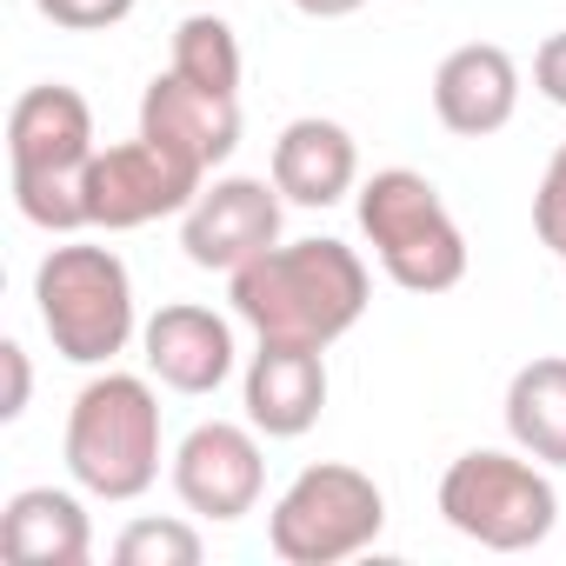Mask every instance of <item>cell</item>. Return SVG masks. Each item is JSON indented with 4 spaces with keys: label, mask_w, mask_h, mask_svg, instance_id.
Returning a JSON list of instances; mask_svg holds the SVG:
<instances>
[{
    "label": "cell",
    "mask_w": 566,
    "mask_h": 566,
    "mask_svg": "<svg viewBox=\"0 0 566 566\" xmlns=\"http://www.w3.org/2000/svg\"><path fill=\"white\" fill-rule=\"evenodd\" d=\"M180 247L207 273L247 266L253 253L280 247V187L253 180V174H227V180L200 187L193 207L180 213Z\"/></svg>",
    "instance_id": "obj_9"
},
{
    "label": "cell",
    "mask_w": 566,
    "mask_h": 566,
    "mask_svg": "<svg viewBox=\"0 0 566 566\" xmlns=\"http://www.w3.org/2000/svg\"><path fill=\"white\" fill-rule=\"evenodd\" d=\"M273 187L280 200L294 207H334L360 187V147L340 120H321V114H301L280 127L273 140Z\"/></svg>",
    "instance_id": "obj_15"
},
{
    "label": "cell",
    "mask_w": 566,
    "mask_h": 566,
    "mask_svg": "<svg viewBox=\"0 0 566 566\" xmlns=\"http://www.w3.org/2000/svg\"><path fill=\"white\" fill-rule=\"evenodd\" d=\"M559 266H566V260H559Z\"/></svg>",
    "instance_id": "obj_25"
},
{
    "label": "cell",
    "mask_w": 566,
    "mask_h": 566,
    "mask_svg": "<svg viewBox=\"0 0 566 566\" xmlns=\"http://www.w3.org/2000/svg\"><path fill=\"white\" fill-rule=\"evenodd\" d=\"M0 553L14 566H87L94 553V526L81 493L67 486H21L0 506Z\"/></svg>",
    "instance_id": "obj_16"
},
{
    "label": "cell",
    "mask_w": 566,
    "mask_h": 566,
    "mask_svg": "<svg viewBox=\"0 0 566 566\" xmlns=\"http://www.w3.org/2000/svg\"><path fill=\"white\" fill-rule=\"evenodd\" d=\"M380 526H387V493L374 486V473H360L347 460L301 467L266 513V539L287 566H340V559L367 553L380 539Z\"/></svg>",
    "instance_id": "obj_6"
},
{
    "label": "cell",
    "mask_w": 566,
    "mask_h": 566,
    "mask_svg": "<svg viewBox=\"0 0 566 566\" xmlns=\"http://www.w3.org/2000/svg\"><path fill=\"white\" fill-rule=\"evenodd\" d=\"M294 8H301L307 21H347V14L367 8V0H294Z\"/></svg>",
    "instance_id": "obj_24"
},
{
    "label": "cell",
    "mask_w": 566,
    "mask_h": 566,
    "mask_svg": "<svg viewBox=\"0 0 566 566\" xmlns=\"http://www.w3.org/2000/svg\"><path fill=\"white\" fill-rule=\"evenodd\" d=\"M533 233H539V247H553V253L566 260V140H559V154H553L546 174H539V193H533Z\"/></svg>",
    "instance_id": "obj_20"
},
{
    "label": "cell",
    "mask_w": 566,
    "mask_h": 566,
    "mask_svg": "<svg viewBox=\"0 0 566 566\" xmlns=\"http://www.w3.org/2000/svg\"><path fill=\"white\" fill-rule=\"evenodd\" d=\"M200 187L207 180L193 167H180L174 154H160L147 134L120 140V147H101L81 167V207H87V227H101V233H134L147 220L187 213Z\"/></svg>",
    "instance_id": "obj_7"
},
{
    "label": "cell",
    "mask_w": 566,
    "mask_h": 566,
    "mask_svg": "<svg viewBox=\"0 0 566 566\" xmlns=\"http://www.w3.org/2000/svg\"><path fill=\"white\" fill-rule=\"evenodd\" d=\"M227 301L233 321H247L260 340L334 347L340 334L360 327L374 280L347 240H280L227 273Z\"/></svg>",
    "instance_id": "obj_1"
},
{
    "label": "cell",
    "mask_w": 566,
    "mask_h": 566,
    "mask_svg": "<svg viewBox=\"0 0 566 566\" xmlns=\"http://www.w3.org/2000/svg\"><path fill=\"white\" fill-rule=\"evenodd\" d=\"M174 493L200 520H247L266 493V460H260V427L247 420H200L174 447Z\"/></svg>",
    "instance_id": "obj_8"
},
{
    "label": "cell",
    "mask_w": 566,
    "mask_h": 566,
    "mask_svg": "<svg viewBox=\"0 0 566 566\" xmlns=\"http://www.w3.org/2000/svg\"><path fill=\"white\" fill-rule=\"evenodd\" d=\"M0 367H8V400H0V420H21V413H28V394H34L28 347H21V340H8V347H0Z\"/></svg>",
    "instance_id": "obj_23"
},
{
    "label": "cell",
    "mask_w": 566,
    "mask_h": 566,
    "mask_svg": "<svg viewBox=\"0 0 566 566\" xmlns=\"http://www.w3.org/2000/svg\"><path fill=\"white\" fill-rule=\"evenodd\" d=\"M360 233L380 273L407 294H447L467 280V233L447 213L440 187L413 167H380L360 187Z\"/></svg>",
    "instance_id": "obj_3"
},
{
    "label": "cell",
    "mask_w": 566,
    "mask_h": 566,
    "mask_svg": "<svg viewBox=\"0 0 566 566\" xmlns=\"http://www.w3.org/2000/svg\"><path fill=\"white\" fill-rule=\"evenodd\" d=\"M94 107L61 87L41 81L8 107V167L14 174H81L94 160Z\"/></svg>",
    "instance_id": "obj_13"
},
{
    "label": "cell",
    "mask_w": 566,
    "mask_h": 566,
    "mask_svg": "<svg viewBox=\"0 0 566 566\" xmlns=\"http://www.w3.org/2000/svg\"><path fill=\"white\" fill-rule=\"evenodd\" d=\"M200 553L207 546H200V533L187 520H134L114 539L120 566H200Z\"/></svg>",
    "instance_id": "obj_19"
},
{
    "label": "cell",
    "mask_w": 566,
    "mask_h": 566,
    "mask_svg": "<svg viewBox=\"0 0 566 566\" xmlns=\"http://www.w3.org/2000/svg\"><path fill=\"white\" fill-rule=\"evenodd\" d=\"M174 74L213 94H240V41L220 14H187L174 28Z\"/></svg>",
    "instance_id": "obj_18"
},
{
    "label": "cell",
    "mask_w": 566,
    "mask_h": 566,
    "mask_svg": "<svg viewBox=\"0 0 566 566\" xmlns=\"http://www.w3.org/2000/svg\"><path fill=\"white\" fill-rule=\"evenodd\" d=\"M533 87H539L553 107H566V28L539 41V54H533Z\"/></svg>",
    "instance_id": "obj_22"
},
{
    "label": "cell",
    "mask_w": 566,
    "mask_h": 566,
    "mask_svg": "<svg viewBox=\"0 0 566 566\" xmlns=\"http://www.w3.org/2000/svg\"><path fill=\"white\" fill-rule=\"evenodd\" d=\"M34 8L67 34H107L134 14V0H34Z\"/></svg>",
    "instance_id": "obj_21"
},
{
    "label": "cell",
    "mask_w": 566,
    "mask_h": 566,
    "mask_svg": "<svg viewBox=\"0 0 566 566\" xmlns=\"http://www.w3.org/2000/svg\"><path fill=\"white\" fill-rule=\"evenodd\" d=\"M440 520L486 546V553H526L553 533L559 520V493L546 480V467L533 453H460L447 473H440Z\"/></svg>",
    "instance_id": "obj_5"
},
{
    "label": "cell",
    "mask_w": 566,
    "mask_h": 566,
    "mask_svg": "<svg viewBox=\"0 0 566 566\" xmlns=\"http://www.w3.org/2000/svg\"><path fill=\"white\" fill-rule=\"evenodd\" d=\"M140 134L174 154L180 167H193L200 180L240 147V94H213V87H193L180 81L174 67L147 81L140 94Z\"/></svg>",
    "instance_id": "obj_10"
},
{
    "label": "cell",
    "mask_w": 566,
    "mask_h": 566,
    "mask_svg": "<svg viewBox=\"0 0 566 566\" xmlns=\"http://www.w3.org/2000/svg\"><path fill=\"white\" fill-rule=\"evenodd\" d=\"M34 307H41L54 354L74 367H114L127 340L140 334L134 280L114 247H54L34 266Z\"/></svg>",
    "instance_id": "obj_4"
},
{
    "label": "cell",
    "mask_w": 566,
    "mask_h": 566,
    "mask_svg": "<svg viewBox=\"0 0 566 566\" xmlns=\"http://www.w3.org/2000/svg\"><path fill=\"white\" fill-rule=\"evenodd\" d=\"M513 107H520V67H513L506 48L467 41V48H453L440 61V74H433V114H440L447 134L486 140V134H500L513 120Z\"/></svg>",
    "instance_id": "obj_14"
},
{
    "label": "cell",
    "mask_w": 566,
    "mask_h": 566,
    "mask_svg": "<svg viewBox=\"0 0 566 566\" xmlns=\"http://www.w3.org/2000/svg\"><path fill=\"white\" fill-rule=\"evenodd\" d=\"M67 473L94 500H140L160 480V394L140 374H94L67 407Z\"/></svg>",
    "instance_id": "obj_2"
},
{
    "label": "cell",
    "mask_w": 566,
    "mask_h": 566,
    "mask_svg": "<svg viewBox=\"0 0 566 566\" xmlns=\"http://www.w3.org/2000/svg\"><path fill=\"white\" fill-rule=\"evenodd\" d=\"M327 347H301V340H260V354L247 360V420L266 440H301L321 407H327Z\"/></svg>",
    "instance_id": "obj_12"
},
{
    "label": "cell",
    "mask_w": 566,
    "mask_h": 566,
    "mask_svg": "<svg viewBox=\"0 0 566 566\" xmlns=\"http://www.w3.org/2000/svg\"><path fill=\"white\" fill-rule=\"evenodd\" d=\"M506 433L539 467H566V354H539L506 380Z\"/></svg>",
    "instance_id": "obj_17"
},
{
    "label": "cell",
    "mask_w": 566,
    "mask_h": 566,
    "mask_svg": "<svg viewBox=\"0 0 566 566\" xmlns=\"http://www.w3.org/2000/svg\"><path fill=\"white\" fill-rule=\"evenodd\" d=\"M140 354H147V374L174 394H220L233 380V327L213 314V307H193V301H174L160 307L147 327H140Z\"/></svg>",
    "instance_id": "obj_11"
}]
</instances>
